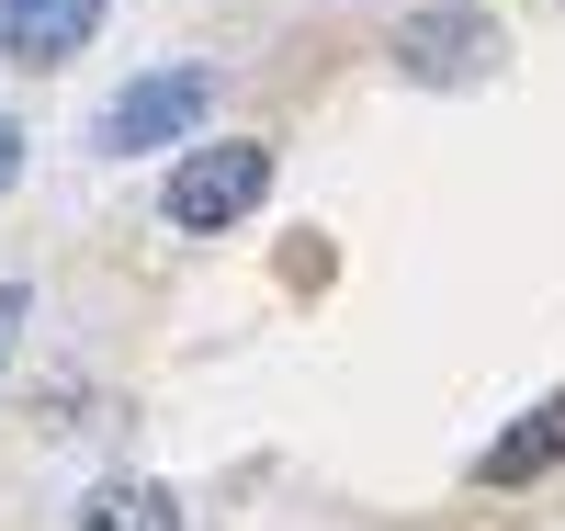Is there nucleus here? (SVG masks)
I'll list each match as a JSON object with an SVG mask.
<instances>
[{"label": "nucleus", "instance_id": "f257e3e1", "mask_svg": "<svg viewBox=\"0 0 565 531\" xmlns=\"http://www.w3.org/2000/svg\"><path fill=\"white\" fill-rule=\"evenodd\" d=\"M260 192H271V148H260V136H204V148H181L159 215H170L181 237H215V226L260 215Z\"/></svg>", "mask_w": 565, "mask_h": 531}, {"label": "nucleus", "instance_id": "f03ea898", "mask_svg": "<svg viewBox=\"0 0 565 531\" xmlns=\"http://www.w3.org/2000/svg\"><path fill=\"white\" fill-rule=\"evenodd\" d=\"M204 114H215V68H148V79H125L103 103L90 148H103V159H148V148H181Z\"/></svg>", "mask_w": 565, "mask_h": 531}, {"label": "nucleus", "instance_id": "7ed1b4c3", "mask_svg": "<svg viewBox=\"0 0 565 531\" xmlns=\"http://www.w3.org/2000/svg\"><path fill=\"white\" fill-rule=\"evenodd\" d=\"M396 68L418 91H476L498 68V23L476 12V0H430V12H407L396 23Z\"/></svg>", "mask_w": 565, "mask_h": 531}, {"label": "nucleus", "instance_id": "20e7f679", "mask_svg": "<svg viewBox=\"0 0 565 531\" xmlns=\"http://www.w3.org/2000/svg\"><path fill=\"white\" fill-rule=\"evenodd\" d=\"M114 0H0V57L12 68H68L90 34H103Z\"/></svg>", "mask_w": 565, "mask_h": 531}, {"label": "nucleus", "instance_id": "39448f33", "mask_svg": "<svg viewBox=\"0 0 565 531\" xmlns=\"http://www.w3.org/2000/svg\"><path fill=\"white\" fill-rule=\"evenodd\" d=\"M565 464V396H543V407H521V418H509L498 429V442H487V487H532V475H554Z\"/></svg>", "mask_w": 565, "mask_h": 531}, {"label": "nucleus", "instance_id": "423d86ee", "mask_svg": "<svg viewBox=\"0 0 565 531\" xmlns=\"http://www.w3.org/2000/svg\"><path fill=\"white\" fill-rule=\"evenodd\" d=\"M79 531H193V520H181V498L159 475H103V487L79 498Z\"/></svg>", "mask_w": 565, "mask_h": 531}, {"label": "nucleus", "instance_id": "0eeeda50", "mask_svg": "<svg viewBox=\"0 0 565 531\" xmlns=\"http://www.w3.org/2000/svg\"><path fill=\"white\" fill-rule=\"evenodd\" d=\"M23 317H34V295H23V283H0V362H12V340H23Z\"/></svg>", "mask_w": 565, "mask_h": 531}, {"label": "nucleus", "instance_id": "6e6552de", "mask_svg": "<svg viewBox=\"0 0 565 531\" xmlns=\"http://www.w3.org/2000/svg\"><path fill=\"white\" fill-rule=\"evenodd\" d=\"M12 181H23V125L0 114V192H12Z\"/></svg>", "mask_w": 565, "mask_h": 531}]
</instances>
